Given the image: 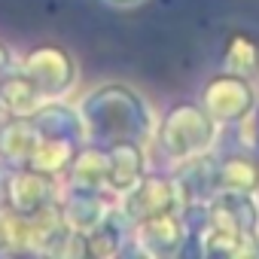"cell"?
<instances>
[{
	"label": "cell",
	"instance_id": "obj_23",
	"mask_svg": "<svg viewBox=\"0 0 259 259\" xmlns=\"http://www.w3.org/2000/svg\"><path fill=\"white\" fill-rule=\"evenodd\" d=\"M107 4H113V7H135V4H141V0H107Z\"/></svg>",
	"mask_w": 259,
	"mask_h": 259
},
{
	"label": "cell",
	"instance_id": "obj_11",
	"mask_svg": "<svg viewBox=\"0 0 259 259\" xmlns=\"http://www.w3.org/2000/svg\"><path fill=\"white\" fill-rule=\"evenodd\" d=\"M67 186L76 189H98V192H110V156H107V144H79L70 168H67Z\"/></svg>",
	"mask_w": 259,
	"mask_h": 259
},
{
	"label": "cell",
	"instance_id": "obj_4",
	"mask_svg": "<svg viewBox=\"0 0 259 259\" xmlns=\"http://www.w3.org/2000/svg\"><path fill=\"white\" fill-rule=\"evenodd\" d=\"M58 198V177L34 171V168H13L0 180V207L13 213H37Z\"/></svg>",
	"mask_w": 259,
	"mask_h": 259
},
{
	"label": "cell",
	"instance_id": "obj_14",
	"mask_svg": "<svg viewBox=\"0 0 259 259\" xmlns=\"http://www.w3.org/2000/svg\"><path fill=\"white\" fill-rule=\"evenodd\" d=\"M110 156V192L122 195L147 174V153L141 141H113L107 144Z\"/></svg>",
	"mask_w": 259,
	"mask_h": 259
},
{
	"label": "cell",
	"instance_id": "obj_1",
	"mask_svg": "<svg viewBox=\"0 0 259 259\" xmlns=\"http://www.w3.org/2000/svg\"><path fill=\"white\" fill-rule=\"evenodd\" d=\"M79 116L85 122V138L95 144L113 141H150L156 132V119L150 104L122 82H104L92 89L82 104Z\"/></svg>",
	"mask_w": 259,
	"mask_h": 259
},
{
	"label": "cell",
	"instance_id": "obj_10",
	"mask_svg": "<svg viewBox=\"0 0 259 259\" xmlns=\"http://www.w3.org/2000/svg\"><path fill=\"white\" fill-rule=\"evenodd\" d=\"M58 204H61V213L67 220V226L76 229V232H82V235H89L113 210V192L67 186L64 192H58Z\"/></svg>",
	"mask_w": 259,
	"mask_h": 259
},
{
	"label": "cell",
	"instance_id": "obj_7",
	"mask_svg": "<svg viewBox=\"0 0 259 259\" xmlns=\"http://www.w3.org/2000/svg\"><path fill=\"white\" fill-rule=\"evenodd\" d=\"M180 192V207H207L210 198L220 192V159L207 150L177 162L171 174Z\"/></svg>",
	"mask_w": 259,
	"mask_h": 259
},
{
	"label": "cell",
	"instance_id": "obj_19",
	"mask_svg": "<svg viewBox=\"0 0 259 259\" xmlns=\"http://www.w3.org/2000/svg\"><path fill=\"white\" fill-rule=\"evenodd\" d=\"M220 189L259 192V162L247 153H232L220 159Z\"/></svg>",
	"mask_w": 259,
	"mask_h": 259
},
{
	"label": "cell",
	"instance_id": "obj_3",
	"mask_svg": "<svg viewBox=\"0 0 259 259\" xmlns=\"http://www.w3.org/2000/svg\"><path fill=\"white\" fill-rule=\"evenodd\" d=\"M201 107L223 125H235L247 113L256 110V89L250 76L223 70L204 82L201 92Z\"/></svg>",
	"mask_w": 259,
	"mask_h": 259
},
{
	"label": "cell",
	"instance_id": "obj_5",
	"mask_svg": "<svg viewBox=\"0 0 259 259\" xmlns=\"http://www.w3.org/2000/svg\"><path fill=\"white\" fill-rule=\"evenodd\" d=\"M22 70L37 82V89L43 92L46 101H55V98L67 95L73 89V82H76V61H73V55L64 46H55V43L34 46L25 55Z\"/></svg>",
	"mask_w": 259,
	"mask_h": 259
},
{
	"label": "cell",
	"instance_id": "obj_2",
	"mask_svg": "<svg viewBox=\"0 0 259 259\" xmlns=\"http://www.w3.org/2000/svg\"><path fill=\"white\" fill-rule=\"evenodd\" d=\"M153 141L168 162H183L189 156L207 153L217 141V119L201 104H174L156 125Z\"/></svg>",
	"mask_w": 259,
	"mask_h": 259
},
{
	"label": "cell",
	"instance_id": "obj_13",
	"mask_svg": "<svg viewBox=\"0 0 259 259\" xmlns=\"http://www.w3.org/2000/svg\"><path fill=\"white\" fill-rule=\"evenodd\" d=\"M40 138H55V141H70V144H85V122L79 110L55 101H43L40 110L31 116Z\"/></svg>",
	"mask_w": 259,
	"mask_h": 259
},
{
	"label": "cell",
	"instance_id": "obj_24",
	"mask_svg": "<svg viewBox=\"0 0 259 259\" xmlns=\"http://www.w3.org/2000/svg\"><path fill=\"white\" fill-rule=\"evenodd\" d=\"M256 195H259V192H256Z\"/></svg>",
	"mask_w": 259,
	"mask_h": 259
},
{
	"label": "cell",
	"instance_id": "obj_6",
	"mask_svg": "<svg viewBox=\"0 0 259 259\" xmlns=\"http://www.w3.org/2000/svg\"><path fill=\"white\" fill-rule=\"evenodd\" d=\"M119 210L125 213L128 223H144L150 217L180 210V192L171 174H144L132 189L122 192Z\"/></svg>",
	"mask_w": 259,
	"mask_h": 259
},
{
	"label": "cell",
	"instance_id": "obj_22",
	"mask_svg": "<svg viewBox=\"0 0 259 259\" xmlns=\"http://www.w3.org/2000/svg\"><path fill=\"white\" fill-rule=\"evenodd\" d=\"M0 250H7V210L0 207Z\"/></svg>",
	"mask_w": 259,
	"mask_h": 259
},
{
	"label": "cell",
	"instance_id": "obj_21",
	"mask_svg": "<svg viewBox=\"0 0 259 259\" xmlns=\"http://www.w3.org/2000/svg\"><path fill=\"white\" fill-rule=\"evenodd\" d=\"M10 67H13V52H10L7 43H0V76H4Z\"/></svg>",
	"mask_w": 259,
	"mask_h": 259
},
{
	"label": "cell",
	"instance_id": "obj_15",
	"mask_svg": "<svg viewBox=\"0 0 259 259\" xmlns=\"http://www.w3.org/2000/svg\"><path fill=\"white\" fill-rule=\"evenodd\" d=\"M43 101V92L22 67H10L0 76V110L7 116H34Z\"/></svg>",
	"mask_w": 259,
	"mask_h": 259
},
{
	"label": "cell",
	"instance_id": "obj_20",
	"mask_svg": "<svg viewBox=\"0 0 259 259\" xmlns=\"http://www.w3.org/2000/svg\"><path fill=\"white\" fill-rule=\"evenodd\" d=\"M223 64L241 76H259V43L250 34H232L223 46Z\"/></svg>",
	"mask_w": 259,
	"mask_h": 259
},
{
	"label": "cell",
	"instance_id": "obj_17",
	"mask_svg": "<svg viewBox=\"0 0 259 259\" xmlns=\"http://www.w3.org/2000/svg\"><path fill=\"white\" fill-rule=\"evenodd\" d=\"M195 238H198L204 256H220V259L259 256V244H256L253 238H244L241 232H232V229H223V226L204 223V229H201Z\"/></svg>",
	"mask_w": 259,
	"mask_h": 259
},
{
	"label": "cell",
	"instance_id": "obj_18",
	"mask_svg": "<svg viewBox=\"0 0 259 259\" xmlns=\"http://www.w3.org/2000/svg\"><path fill=\"white\" fill-rule=\"evenodd\" d=\"M76 150H79V144L55 141V138H40L37 147H34V153H31L28 168L43 171V174H52V177H61V174H67V168H70Z\"/></svg>",
	"mask_w": 259,
	"mask_h": 259
},
{
	"label": "cell",
	"instance_id": "obj_8",
	"mask_svg": "<svg viewBox=\"0 0 259 259\" xmlns=\"http://www.w3.org/2000/svg\"><path fill=\"white\" fill-rule=\"evenodd\" d=\"M186 238H189V226L183 210H168L132 226L135 247L150 256H177L186 247Z\"/></svg>",
	"mask_w": 259,
	"mask_h": 259
},
{
	"label": "cell",
	"instance_id": "obj_12",
	"mask_svg": "<svg viewBox=\"0 0 259 259\" xmlns=\"http://www.w3.org/2000/svg\"><path fill=\"white\" fill-rule=\"evenodd\" d=\"M37 141H40V132L31 116H7L0 122V162L10 171L28 168Z\"/></svg>",
	"mask_w": 259,
	"mask_h": 259
},
{
	"label": "cell",
	"instance_id": "obj_9",
	"mask_svg": "<svg viewBox=\"0 0 259 259\" xmlns=\"http://www.w3.org/2000/svg\"><path fill=\"white\" fill-rule=\"evenodd\" d=\"M207 223L241 232L244 238H253L259 244V195L220 189L207 204Z\"/></svg>",
	"mask_w": 259,
	"mask_h": 259
},
{
	"label": "cell",
	"instance_id": "obj_16",
	"mask_svg": "<svg viewBox=\"0 0 259 259\" xmlns=\"http://www.w3.org/2000/svg\"><path fill=\"white\" fill-rule=\"evenodd\" d=\"M132 238V223L125 220L122 210H110L89 235H85V244H89V256H98V259H110V256H119L125 250V241Z\"/></svg>",
	"mask_w": 259,
	"mask_h": 259
}]
</instances>
